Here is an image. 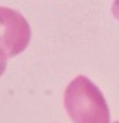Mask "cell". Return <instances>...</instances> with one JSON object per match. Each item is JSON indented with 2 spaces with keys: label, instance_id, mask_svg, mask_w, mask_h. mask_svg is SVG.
Returning <instances> with one entry per match:
<instances>
[{
  "label": "cell",
  "instance_id": "1",
  "mask_svg": "<svg viewBox=\"0 0 119 123\" xmlns=\"http://www.w3.org/2000/svg\"><path fill=\"white\" fill-rule=\"evenodd\" d=\"M64 108L73 123H109L110 113L104 94L90 78L76 76L66 87Z\"/></svg>",
  "mask_w": 119,
  "mask_h": 123
},
{
  "label": "cell",
  "instance_id": "2",
  "mask_svg": "<svg viewBox=\"0 0 119 123\" xmlns=\"http://www.w3.org/2000/svg\"><path fill=\"white\" fill-rule=\"evenodd\" d=\"M31 40V28L21 12L0 7V49L7 57L21 54Z\"/></svg>",
  "mask_w": 119,
  "mask_h": 123
},
{
  "label": "cell",
  "instance_id": "3",
  "mask_svg": "<svg viewBox=\"0 0 119 123\" xmlns=\"http://www.w3.org/2000/svg\"><path fill=\"white\" fill-rule=\"evenodd\" d=\"M5 68H7V55H5V52L2 50V49H0V76L4 75Z\"/></svg>",
  "mask_w": 119,
  "mask_h": 123
},
{
  "label": "cell",
  "instance_id": "4",
  "mask_svg": "<svg viewBox=\"0 0 119 123\" xmlns=\"http://www.w3.org/2000/svg\"><path fill=\"white\" fill-rule=\"evenodd\" d=\"M112 14H114V18L119 21V0H114V4H112Z\"/></svg>",
  "mask_w": 119,
  "mask_h": 123
},
{
  "label": "cell",
  "instance_id": "5",
  "mask_svg": "<svg viewBox=\"0 0 119 123\" xmlns=\"http://www.w3.org/2000/svg\"><path fill=\"white\" fill-rule=\"evenodd\" d=\"M116 123H119V121H116Z\"/></svg>",
  "mask_w": 119,
  "mask_h": 123
}]
</instances>
